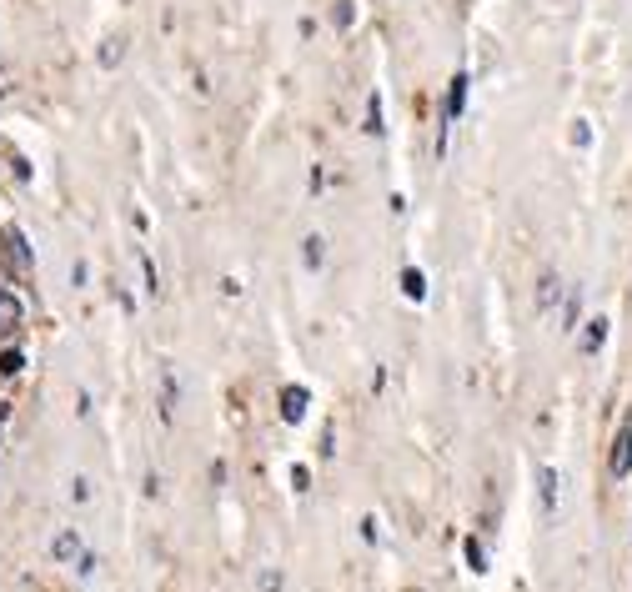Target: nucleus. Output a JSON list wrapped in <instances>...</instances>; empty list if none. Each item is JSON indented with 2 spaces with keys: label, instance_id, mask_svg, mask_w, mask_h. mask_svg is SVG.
<instances>
[{
  "label": "nucleus",
  "instance_id": "4",
  "mask_svg": "<svg viewBox=\"0 0 632 592\" xmlns=\"http://www.w3.org/2000/svg\"><path fill=\"white\" fill-rule=\"evenodd\" d=\"M86 552H91V547H86V537H81L76 527H61V532L51 537V557H56V562H66V567H76Z\"/></svg>",
  "mask_w": 632,
  "mask_h": 592
},
{
  "label": "nucleus",
  "instance_id": "11",
  "mask_svg": "<svg viewBox=\"0 0 632 592\" xmlns=\"http://www.w3.org/2000/svg\"><path fill=\"white\" fill-rule=\"evenodd\" d=\"M21 372H26V352L16 342H6L0 347V377H21Z\"/></svg>",
  "mask_w": 632,
  "mask_h": 592
},
{
  "label": "nucleus",
  "instance_id": "19",
  "mask_svg": "<svg viewBox=\"0 0 632 592\" xmlns=\"http://www.w3.org/2000/svg\"><path fill=\"white\" fill-rule=\"evenodd\" d=\"M467 567H472V572H482V567H487V547H482L477 537H467Z\"/></svg>",
  "mask_w": 632,
  "mask_h": 592
},
{
  "label": "nucleus",
  "instance_id": "16",
  "mask_svg": "<svg viewBox=\"0 0 632 592\" xmlns=\"http://www.w3.org/2000/svg\"><path fill=\"white\" fill-rule=\"evenodd\" d=\"M362 131H367V136H382V96H377V91L367 96V121H362Z\"/></svg>",
  "mask_w": 632,
  "mask_h": 592
},
{
  "label": "nucleus",
  "instance_id": "15",
  "mask_svg": "<svg viewBox=\"0 0 632 592\" xmlns=\"http://www.w3.org/2000/svg\"><path fill=\"white\" fill-rule=\"evenodd\" d=\"M301 261L316 271V266L327 261V241H322V236H306V241H301Z\"/></svg>",
  "mask_w": 632,
  "mask_h": 592
},
{
  "label": "nucleus",
  "instance_id": "1",
  "mask_svg": "<svg viewBox=\"0 0 632 592\" xmlns=\"http://www.w3.org/2000/svg\"><path fill=\"white\" fill-rule=\"evenodd\" d=\"M26 322H31V312H26V296L21 291H0V347L6 342H16L21 332H26Z\"/></svg>",
  "mask_w": 632,
  "mask_h": 592
},
{
  "label": "nucleus",
  "instance_id": "2",
  "mask_svg": "<svg viewBox=\"0 0 632 592\" xmlns=\"http://www.w3.org/2000/svg\"><path fill=\"white\" fill-rule=\"evenodd\" d=\"M467 86H472V76L457 71L452 86H447V101H442V136H447V126H457V116H462V106H467ZM442 136H437V146H442Z\"/></svg>",
  "mask_w": 632,
  "mask_h": 592
},
{
  "label": "nucleus",
  "instance_id": "14",
  "mask_svg": "<svg viewBox=\"0 0 632 592\" xmlns=\"http://www.w3.org/2000/svg\"><path fill=\"white\" fill-rule=\"evenodd\" d=\"M577 317H582V291H567V302H562V332H577Z\"/></svg>",
  "mask_w": 632,
  "mask_h": 592
},
{
  "label": "nucleus",
  "instance_id": "3",
  "mask_svg": "<svg viewBox=\"0 0 632 592\" xmlns=\"http://www.w3.org/2000/svg\"><path fill=\"white\" fill-rule=\"evenodd\" d=\"M607 472H612V482H622L627 472H632V417L617 427V437H612V457H607Z\"/></svg>",
  "mask_w": 632,
  "mask_h": 592
},
{
  "label": "nucleus",
  "instance_id": "13",
  "mask_svg": "<svg viewBox=\"0 0 632 592\" xmlns=\"http://www.w3.org/2000/svg\"><path fill=\"white\" fill-rule=\"evenodd\" d=\"M402 296H407V302H422V296H427V276H422L417 266L402 271Z\"/></svg>",
  "mask_w": 632,
  "mask_h": 592
},
{
  "label": "nucleus",
  "instance_id": "10",
  "mask_svg": "<svg viewBox=\"0 0 632 592\" xmlns=\"http://www.w3.org/2000/svg\"><path fill=\"white\" fill-rule=\"evenodd\" d=\"M161 417L166 422L176 417V372H171V362H161Z\"/></svg>",
  "mask_w": 632,
  "mask_h": 592
},
{
  "label": "nucleus",
  "instance_id": "9",
  "mask_svg": "<svg viewBox=\"0 0 632 592\" xmlns=\"http://www.w3.org/2000/svg\"><path fill=\"white\" fill-rule=\"evenodd\" d=\"M0 151H6V166H11V176H16V181H26V186L36 181V171H31V161H26V151H21L16 141H0Z\"/></svg>",
  "mask_w": 632,
  "mask_h": 592
},
{
  "label": "nucleus",
  "instance_id": "12",
  "mask_svg": "<svg viewBox=\"0 0 632 592\" xmlns=\"http://www.w3.org/2000/svg\"><path fill=\"white\" fill-rule=\"evenodd\" d=\"M602 342H607V317H592V322H587V332H582V352H587V357H597V352H602Z\"/></svg>",
  "mask_w": 632,
  "mask_h": 592
},
{
  "label": "nucleus",
  "instance_id": "24",
  "mask_svg": "<svg viewBox=\"0 0 632 592\" xmlns=\"http://www.w3.org/2000/svg\"><path fill=\"white\" fill-rule=\"evenodd\" d=\"M291 482H296V492H306L311 487V472L306 467H291Z\"/></svg>",
  "mask_w": 632,
  "mask_h": 592
},
{
  "label": "nucleus",
  "instance_id": "23",
  "mask_svg": "<svg viewBox=\"0 0 632 592\" xmlns=\"http://www.w3.org/2000/svg\"><path fill=\"white\" fill-rule=\"evenodd\" d=\"M322 186H327V171H322V166H311V196H322Z\"/></svg>",
  "mask_w": 632,
  "mask_h": 592
},
{
  "label": "nucleus",
  "instance_id": "7",
  "mask_svg": "<svg viewBox=\"0 0 632 592\" xmlns=\"http://www.w3.org/2000/svg\"><path fill=\"white\" fill-rule=\"evenodd\" d=\"M557 302H562V281H557V271H542V276H537V312L552 317Z\"/></svg>",
  "mask_w": 632,
  "mask_h": 592
},
{
  "label": "nucleus",
  "instance_id": "5",
  "mask_svg": "<svg viewBox=\"0 0 632 592\" xmlns=\"http://www.w3.org/2000/svg\"><path fill=\"white\" fill-rule=\"evenodd\" d=\"M6 261H11L21 276H31V271H36V256H31V241H26V231H21V226H6Z\"/></svg>",
  "mask_w": 632,
  "mask_h": 592
},
{
  "label": "nucleus",
  "instance_id": "8",
  "mask_svg": "<svg viewBox=\"0 0 632 592\" xmlns=\"http://www.w3.org/2000/svg\"><path fill=\"white\" fill-rule=\"evenodd\" d=\"M301 417H306V387H296V382H291V387H281V422H291V427H296Z\"/></svg>",
  "mask_w": 632,
  "mask_h": 592
},
{
  "label": "nucleus",
  "instance_id": "17",
  "mask_svg": "<svg viewBox=\"0 0 632 592\" xmlns=\"http://www.w3.org/2000/svg\"><path fill=\"white\" fill-rule=\"evenodd\" d=\"M352 21H357V6H352V0H337V6H332V26L352 31Z\"/></svg>",
  "mask_w": 632,
  "mask_h": 592
},
{
  "label": "nucleus",
  "instance_id": "25",
  "mask_svg": "<svg viewBox=\"0 0 632 592\" xmlns=\"http://www.w3.org/2000/svg\"><path fill=\"white\" fill-rule=\"evenodd\" d=\"M6 422H11V402H6V397H0V427H6Z\"/></svg>",
  "mask_w": 632,
  "mask_h": 592
},
{
  "label": "nucleus",
  "instance_id": "6",
  "mask_svg": "<svg viewBox=\"0 0 632 592\" xmlns=\"http://www.w3.org/2000/svg\"><path fill=\"white\" fill-rule=\"evenodd\" d=\"M557 497H562V477H557V467H537V512L552 517V512H557Z\"/></svg>",
  "mask_w": 632,
  "mask_h": 592
},
{
  "label": "nucleus",
  "instance_id": "26",
  "mask_svg": "<svg viewBox=\"0 0 632 592\" xmlns=\"http://www.w3.org/2000/svg\"><path fill=\"white\" fill-rule=\"evenodd\" d=\"M6 281H11V276H6V271H0V291H6Z\"/></svg>",
  "mask_w": 632,
  "mask_h": 592
},
{
  "label": "nucleus",
  "instance_id": "20",
  "mask_svg": "<svg viewBox=\"0 0 632 592\" xmlns=\"http://www.w3.org/2000/svg\"><path fill=\"white\" fill-rule=\"evenodd\" d=\"M141 276H146V296H156V291H161V281H156V266H151V256H141Z\"/></svg>",
  "mask_w": 632,
  "mask_h": 592
},
{
  "label": "nucleus",
  "instance_id": "21",
  "mask_svg": "<svg viewBox=\"0 0 632 592\" xmlns=\"http://www.w3.org/2000/svg\"><path fill=\"white\" fill-rule=\"evenodd\" d=\"M572 146H577V151H582V146H592V126H587V121H577V126H572Z\"/></svg>",
  "mask_w": 632,
  "mask_h": 592
},
{
  "label": "nucleus",
  "instance_id": "22",
  "mask_svg": "<svg viewBox=\"0 0 632 592\" xmlns=\"http://www.w3.org/2000/svg\"><path fill=\"white\" fill-rule=\"evenodd\" d=\"M86 497H91V482L76 477V482H71V502H86Z\"/></svg>",
  "mask_w": 632,
  "mask_h": 592
},
{
  "label": "nucleus",
  "instance_id": "18",
  "mask_svg": "<svg viewBox=\"0 0 632 592\" xmlns=\"http://www.w3.org/2000/svg\"><path fill=\"white\" fill-rule=\"evenodd\" d=\"M121 56H126V41H121V36H116V41H106V46H101V71L121 66Z\"/></svg>",
  "mask_w": 632,
  "mask_h": 592
}]
</instances>
